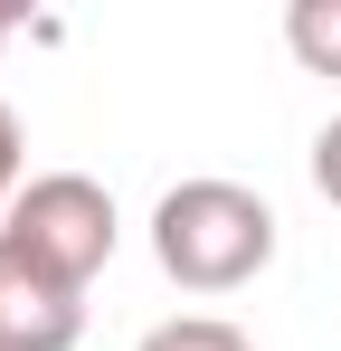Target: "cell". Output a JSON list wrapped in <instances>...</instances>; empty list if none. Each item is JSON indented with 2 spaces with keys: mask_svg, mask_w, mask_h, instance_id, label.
<instances>
[{
  "mask_svg": "<svg viewBox=\"0 0 341 351\" xmlns=\"http://www.w3.org/2000/svg\"><path fill=\"white\" fill-rule=\"evenodd\" d=\"M152 256H162V276L180 294H237V285H256L275 266V209L247 180L199 171V180H180V190H162Z\"/></svg>",
  "mask_w": 341,
  "mask_h": 351,
  "instance_id": "6da1fadb",
  "label": "cell"
},
{
  "mask_svg": "<svg viewBox=\"0 0 341 351\" xmlns=\"http://www.w3.org/2000/svg\"><path fill=\"white\" fill-rule=\"evenodd\" d=\"M114 237H123V219H114V190L86 171H38L19 199H10V219H0V247L29 266V276H48V285L86 294L95 276H105Z\"/></svg>",
  "mask_w": 341,
  "mask_h": 351,
  "instance_id": "7a4b0ae2",
  "label": "cell"
},
{
  "mask_svg": "<svg viewBox=\"0 0 341 351\" xmlns=\"http://www.w3.org/2000/svg\"><path fill=\"white\" fill-rule=\"evenodd\" d=\"M76 332H86V294L29 276V266L0 247V342L10 351H76Z\"/></svg>",
  "mask_w": 341,
  "mask_h": 351,
  "instance_id": "3957f363",
  "label": "cell"
},
{
  "mask_svg": "<svg viewBox=\"0 0 341 351\" xmlns=\"http://www.w3.org/2000/svg\"><path fill=\"white\" fill-rule=\"evenodd\" d=\"M284 48L313 76H341V0H294L284 10Z\"/></svg>",
  "mask_w": 341,
  "mask_h": 351,
  "instance_id": "277c9868",
  "label": "cell"
},
{
  "mask_svg": "<svg viewBox=\"0 0 341 351\" xmlns=\"http://www.w3.org/2000/svg\"><path fill=\"white\" fill-rule=\"evenodd\" d=\"M142 351H256L227 313H170V323H152L142 332Z\"/></svg>",
  "mask_w": 341,
  "mask_h": 351,
  "instance_id": "5b68a950",
  "label": "cell"
},
{
  "mask_svg": "<svg viewBox=\"0 0 341 351\" xmlns=\"http://www.w3.org/2000/svg\"><path fill=\"white\" fill-rule=\"evenodd\" d=\"M19 162H29V143H19V114L0 105V219H10V199L29 190V180H19Z\"/></svg>",
  "mask_w": 341,
  "mask_h": 351,
  "instance_id": "8992f818",
  "label": "cell"
},
{
  "mask_svg": "<svg viewBox=\"0 0 341 351\" xmlns=\"http://www.w3.org/2000/svg\"><path fill=\"white\" fill-rule=\"evenodd\" d=\"M313 190H323V199L341 209V114L323 123V133H313Z\"/></svg>",
  "mask_w": 341,
  "mask_h": 351,
  "instance_id": "52a82bcc",
  "label": "cell"
},
{
  "mask_svg": "<svg viewBox=\"0 0 341 351\" xmlns=\"http://www.w3.org/2000/svg\"><path fill=\"white\" fill-rule=\"evenodd\" d=\"M0 48H10V10H0Z\"/></svg>",
  "mask_w": 341,
  "mask_h": 351,
  "instance_id": "ba28073f",
  "label": "cell"
},
{
  "mask_svg": "<svg viewBox=\"0 0 341 351\" xmlns=\"http://www.w3.org/2000/svg\"><path fill=\"white\" fill-rule=\"evenodd\" d=\"M0 351H10V342H0Z\"/></svg>",
  "mask_w": 341,
  "mask_h": 351,
  "instance_id": "9c48e42d",
  "label": "cell"
}]
</instances>
